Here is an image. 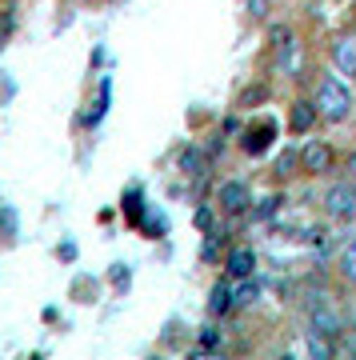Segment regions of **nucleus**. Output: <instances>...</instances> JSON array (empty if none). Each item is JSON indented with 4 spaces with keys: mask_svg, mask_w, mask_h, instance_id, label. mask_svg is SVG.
Wrapping results in <instances>:
<instances>
[{
    "mask_svg": "<svg viewBox=\"0 0 356 360\" xmlns=\"http://www.w3.org/2000/svg\"><path fill=\"white\" fill-rule=\"evenodd\" d=\"M184 360H224L220 352H208V348H196V352H189Z\"/></svg>",
    "mask_w": 356,
    "mask_h": 360,
    "instance_id": "obj_22",
    "label": "nucleus"
},
{
    "mask_svg": "<svg viewBox=\"0 0 356 360\" xmlns=\"http://www.w3.org/2000/svg\"><path fill=\"white\" fill-rule=\"evenodd\" d=\"M217 345H220V333L208 324V328H201V348H208V352H217Z\"/></svg>",
    "mask_w": 356,
    "mask_h": 360,
    "instance_id": "obj_18",
    "label": "nucleus"
},
{
    "mask_svg": "<svg viewBox=\"0 0 356 360\" xmlns=\"http://www.w3.org/2000/svg\"><path fill=\"white\" fill-rule=\"evenodd\" d=\"M336 168V153H332L329 141H305L300 144V172L308 176H324Z\"/></svg>",
    "mask_w": 356,
    "mask_h": 360,
    "instance_id": "obj_3",
    "label": "nucleus"
},
{
    "mask_svg": "<svg viewBox=\"0 0 356 360\" xmlns=\"http://www.w3.org/2000/svg\"><path fill=\"white\" fill-rule=\"evenodd\" d=\"M276 208H280V196H268L265 205L256 208V217H272V212H276Z\"/></svg>",
    "mask_w": 356,
    "mask_h": 360,
    "instance_id": "obj_21",
    "label": "nucleus"
},
{
    "mask_svg": "<svg viewBox=\"0 0 356 360\" xmlns=\"http://www.w3.org/2000/svg\"><path fill=\"white\" fill-rule=\"evenodd\" d=\"M232 309H236L232 284H229V281H217L212 288H208V312H212V316H229Z\"/></svg>",
    "mask_w": 356,
    "mask_h": 360,
    "instance_id": "obj_10",
    "label": "nucleus"
},
{
    "mask_svg": "<svg viewBox=\"0 0 356 360\" xmlns=\"http://www.w3.org/2000/svg\"><path fill=\"white\" fill-rule=\"evenodd\" d=\"M308 360H336V336L308 328Z\"/></svg>",
    "mask_w": 356,
    "mask_h": 360,
    "instance_id": "obj_11",
    "label": "nucleus"
},
{
    "mask_svg": "<svg viewBox=\"0 0 356 360\" xmlns=\"http://www.w3.org/2000/svg\"><path fill=\"white\" fill-rule=\"evenodd\" d=\"M296 168H300V148H284V153L276 156V176H293Z\"/></svg>",
    "mask_w": 356,
    "mask_h": 360,
    "instance_id": "obj_15",
    "label": "nucleus"
},
{
    "mask_svg": "<svg viewBox=\"0 0 356 360\" xmlns=\"http://www.w3.org/2000/svg\"><path fill=\"white\" fill-rule=\"evenodd\" d=\"M344 172H348V180H356V148L344 156Z\"/></svg>",
    "mask_w": 356,
    "mask_h": 360,
    "instance_id": "obj_23",
    "label": "nucleus"
},
{
    "mask_svg": "<svg viewBox=\"0 0 356 360\" xmlns=\"http://www.w3.org/2000/svg\"><path fill=\"white\" fill-rule=\"evenodd\" d=\"M224 272H229V281H244V276H253V272H256V252H253V248H232L229 260H224Z\"/></svg>",
    "mask_w": 356,
    "mask_h": 360,
    "instance_id": "obj_7",
    "label": "nucleus"
},
{
    "mask_svg": "<svg viewBox=\"0 0 356 360\" xmlns=\"http://www.w3.org/2000/svg\"><path fill=\"white\" fill-rule=\"evenodd\" d=\"M320 120V112H317V101H296L293 104V112H288V129L296 132V136H305L312 124Z\"/></svg>",
    "mask_w": 356,
    "mask_h": 360,
    "instance_id": "obj_9",
    "label": "nucleus"
},
{
    "mask_svg": "<svg viewBox=\"0 0 356 360\" xmlns=\"http://www.w3.org/2000/svg\"><path fill=\"white\" fill-rule=\"evenodd\" d=\"M232 296H236V304H256L260 300V284L253 276H244L241 284H232Z\"/></svg>",
    "mask_w": 356,
    "mask_h": 360,
    "instance_id": "obj_14",
    "label": "nucleus"
},
{
    "mask_svg": "<svg viewBox=\"0 0 356 360\" xmlns=\"http://www.w3.org/2000/svg\"><path fill=\"white\" fill-rule=\"evenodd\" d=\"M177 165H180V172H184V176H192V180H204V176H208V156H204L201 148H196V144L180 148Z\"/></svg>",
    "mask_w": 356,
    "mask_h": 360,
    "instance_id": "obj_8",
    "label": "nucleus"
},
{
    "mask_svg": "<svg viewBox=\"0 0 356 360\" xmlns=\"http://www.w3.org/2000/svg\"><path fill=\"white\" fill-rule=\"evenodd\" d=\"M336 272H341L344 284H356V240L341 248V257H336Z\"/></svg>",
    "mask_w": 356,
    "mask_h": 360,
    "instance_id": "obj_13",
    "label": "nucleus"
},
{
    "mask_svg": "<svg viewBox=\"0 0 356 360\" xmlns=\"http://www.w3.org/2000/svg\"><path fill=\"white\" fill-rule=\"evenodd\" d=\"M332 68L341 77H356V32H344L332 40Z\"/></svg>",
    "mask_w": 356,
    "mask_h": 360,
    "instance_id": "obj_6",
    "label": "nucleus"
},
{
    "mask_svg": "<svg viewBox=\"0 0 356 360\" xmlns=\"http://www.w3.org/2000/svg\"><path fill=\"white\" fill-rule=\"evenodd\" d=\"M317 112H320V120L324 124H344L348 116H352V104H356V96H352V89L341 80V72L336 77H320V84H317Z\"/></svg>",
    "mask_w": 356,
    "mask_h": 360,
    "instance_id": "obj_1",
    "label": "nucleus"
},
{
    "mask_svg": "<svg viewBox=\"0 0 356 360\" xmlns=\"http://www.w3.org/2000/svg\"><path fill=\"white\" fill-rule=\"evenodd\" d=\"M312 328H317V333H329V336H341L344 333L341 316H336V312H329L324 304H317V312H312Z\"/></svg>",
    "mask_w": 356,
    "mask_h": 360,
    "instance_id": "obj_12",
    "label": "nucleus"
},
{
    "mask_svg": "<svg viewBox=\"0 0 356 360\" xmlns=\"http://www.w3.org/2000/svg\"><path fill=\"white\" fill-rule=\"evenodd\" d=\"M276 360H296V356H288V352H284V356H276Z\"/></svg>",
    "mask_w": 356,
    "mask_h": 360,
    "instance_id": "obj_26",
    "label": "nucleus"
},
{
    "mask_svg": "<svg viewBox=\"0 0 356 360\" xmlns=\"http://www.w3.org/2000/svg\"><path fill=\"white\" fill-rule=\"evenodd\" d=\"M272 141H276V124H272V120H256V124H248V129H244L241 148L248 156H265Z\"/></svg>",
    "mask_w": 356,
    "mask_h": 360,
    "instance_id": "obj_5",
    "label": "nucleus"
},
{
    "mask_svg": "<svg viewBox=\"0 0 356 360\" xmlns=\"http://www.w3.org/2000/svg\"><path fill=\"white\" fill-rule=\"evenodd\" d=\"M248 16H253V20H265L268 16V0H248Z\"/></svg>",
    "mask_w": 356,
    "mask_h": 360,
    "instance_id": "obj_20",
    "label": "nucleus"
},
{
    "mask_svg": "<svg viewBox=\"0 0 356 360\" xmlns=\"http://www.w3.org/2000/svg\"><path fill=\"white\" fill-rule=\"evenodd\" d=\"M196 224H201V229H208V224H212V208H201V212H196Z\"/></svg>",
    "mask_w": 356,
    "mask_h": 360,
    "instance_id": "obj_24",
    "label": "nucleus"
},
{
    "mask_svg": "<svg viewBox=\"0 0 356 360\" xmlns=\"http://www.w3.org/2000/svg\"><path fill=\"white\" fill-rule=\"evenodd\" d=\"M293 44V28L288 25H268V49H288Z\"/></svg>",
    "mask_w": 356,
    "mask_h": 360,
    "instance_id": "obj_16",
    "label": "nucleus"
},
{
    "mask_svg": "<svg viewBox=\"0 0 356 360\" xmlns=\"http://www.w3.org/2000/svg\"><path fill=\"white\" fill-rule=\"evenodd\" d=\"M324 212L332 220H341V224L356 220V180H336L332 184L329 193H324Z\"/></svg>",
    "mask_w": 356,
    "mask_h": 360,
    "instance_id": "obj_2",
    "label": "nucleus"
},
{
    "mask_svg": "<svg viewBox=\"0 0 356 360\" xmlns=\"http://www.w3.org/2000/svg\"><path fill=\"white\" fill-rule=\"evenodd\" d=\"M268 101V84H256V89H244L236 108H248V104H265Z\"/></svg>",
    "mask_w": 356,
    "mask_h": 360,
    "instance_id": "obj_17",
    "label": "nucleus"
},
{
    "mask_svg": "<svg viewBox=\"0 0 356 360\" xmlns=\"http://www.w3.org/2000/svg\"><path fill=\"white\" fill-rule=\"evenodd\" d=\"M113 281H116V284H128V269H125V264H116V272H113Z\"/></svg>",
    "mask_w": 356,
    "mask_h": 360,
    "instance_id": "obj_25",
    "label": "nucleus"
},
{
    "mask_svg": "<svg viewBox=\"0 0 356 360\" xmlns=\"http://www.w3.org/2000/svg\"><path fill=\"white\" fill-rule=\"evenodd\" d=\"M0 229H4V236H16V212L13 208H0Z\"/></svg>",
    "mask_w": 356,
    "mask_h": 360,
    "instance_id": "obj_19",
    "label": "nucleus"
},
{
    "mask_svg": "<svg viewBox=\"0 0 356 360\" xmlns=\"http://www.w3.org/2000/svg\"><path fill=\"white\" fill-rule=\"evenodd\" d=\"M248 205H253V188H248L244 180H224V184L217 188V208H220V212L241 217Z\"/></svg>",
    "mask_w": 356,
    "mask_h": 360,
    "instance_id": "obj_4",
    "label": "nucleus"
}]
</instances>
